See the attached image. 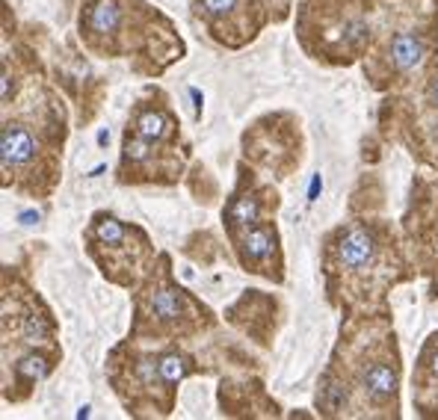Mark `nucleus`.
Wrapping results in <instances>:
<instances>
[{
  "instance_id": "1",
  "label": "nucleus",
  "mask_w": 438,
  "mask_h": 420,
  "mask_svg": "<svg viewBox=\"0 0 438 420\" xmlns=\"http://www.w3.org/2000/svg\"><path fill=\"white\" fill-rule=\"evenodd\" d=\"M86 240H89V252H95V249L107 252V255H95V261H98V267H101V272L110 275L113 281L122 279L119 270L130 272L137 281V275L142 272V261L151 255L146 234L134 225L128 228L122 219H116L113 213H98L92 219L89 231H86Z\"/></svg>"
},
{
  "instance_id": "2",
  "label": "nucleus",
  "mask_w": 438,
  "mask_h": 420,
  "mask_svg": "<svg viewBox=\"0 0 438 420\" xmlns=\"http://www.w3.org/2000/svg\"><path fill=\"white\" fill-rule=\"evenodd\" d=\"M137 317H139V323L142 320H151L157 335H175V331L187 335V331H193L195 320L211 317V314L199 302H193V296L187 290L175 287L169 272H163L160 279H155L142 290Z\"/></svg>"
},
{
  "instance_id": "3",
  "label": "nucleus",
  "mask_w": 438,
  "mask_h": 420,
  "mask_svg": "<svg viewBox=\"0 0 438 420\" xmlns=\"http://www.w3.org/2000/svg\"><path fill=\"white\" fill-rule=\"evenodd\" d=\"M237 240V252H240V261L243 267L252 272H264L270 279H281L279 270V231L272 222H258L246 231L234 234Z\"/></svg>"
},
{
  "instance_id": "4",
  "label": "nucleus",
  "mask_w": 438,
  "mask_h": 420,
  "mask_svg": "<svg viewBox=\"0 0 438 420\" xmlns=\"http://www.w3.org/2000/svg\"><path fill=\"white\" fill-rule=\"evenodd\" d=\"M376 258H379V240L370 228H361V225H349L344 231H338V240H335V261L344 272H367L376 267Z\"/></svg>"
},
{
  "instance_id": "5",
  "label": "nucleus",
  "mask_w": 438,
  "mask_h": 420,
  "mask_svg": "<svg viewBox=\"0 0 438 420\" xmlns=\"http://www.w3.org/2000/svg\"><path fill=\"white\" fill-rule=\"evenodd\" d=\"M195 12L204 18V24L213 30L219 42L234 45L231 33H243L246 39L255 36L243 27V21L249 18V0H195Z\"/></svg>"
},
{
  "instance_id": "6",
  "label": "nucleus",
  "mask_w": 438,
  "mask_h": 420,
  "mask_svg": "<svg viewBox=\"0 0 438 420\" xmlns=\"http://www.w3.org/2000/svg\"><path fill=\"white\" fill-rule=\"evenodd\" d=\"M358 388L367 396L370 405H388L397 400L400 388V373H397V358H370L358 367Z\"/></svg>"
},
{
  "instance_id": "7",
  "label": "nucleus",
  "mask_w": 438,
  "mask_h": 420,
  "mask_svg": "<svg viewBox=\"0 0 438 420\" xmlns=\"http://www.w3.org/2000/svg\"><path fill=\"white\" fill-rule=\"evenodd\" d=\"M0 151H3V172L12 175L36 163L39 157V139L24 121H3L0 134Z\"/></svg>"
},
{
  "instance_id": "8",
  "label": "nucleus",
  "mask_w": 438,
  "mask_h": 420,
  "mask_svg": "<svg viewBox=\"0 0 438 420\" xmlns=\"http://www.w3.org/2000/svg\"><path fill=\"white\" fill-rule=\"evenodd\" d=\"M426 60V42L421 33L414 30H400L397 36L388 42V65L394 74H409Z\"/></svg>"
},
{
  "instance_id": "9",
  "label": "nucleus",
  "mask_w": 438,
  "mask_h": 420,
  "mask_svg": "<svg viewBox=\"0 0 438 420\" xmlns=\"http://www.w3.org/2000/svg\"><path fill=\"white\" fill-rule=\"evenodd\" d=\"M264 204H261V198L255 193H243L237 190L231 195V202H228V207L222 210V219L228 222V228H231V237L240 234V231H246L252 225L264 222Z\"/></svg>"
},
{
  "instance_id": "10",
  "label": "nucleus",
  "mask_w": 438,
  "mask_h": 420,
  "mask_svg": "<svg viewBox=\"0 0 438 420\" xmlns=\"http://www.w3.org/2000/svg\"><path fill=\"white\" fill-rule=\"evenodd\" d=\"M130 130L151 142H166L175 134V119L163 107H137L134 119H130Z\"/></svg>"
},
{
  "instance_id": "11",
  "label": "nucleus",
  "mask_w": 438,
  "mask_h": 420,
  "mask_svg": "<svg viewBox=\"0 0 438 420\" xmlns=\"http://www.w3.org/2000/svg\"><path fill=\"white\" fill-rule=\"evenodd\" d=\"M421 364H423V370L430 373L432 379H438V335L430 338V344H426L423 356H421Z\"/></svg>"
},
{
  "instance_id": "12",
  "label": "nucleus",
  "mask_w": 438,
  "mask_h": 420,
  "mask_svg": "<svg viewBox=\"0 0 438 420\" xmlns=\"http://www.w3.org/2000/svg\"><path fill=\"white\" fill-rule=\"evenodd\" d=\"M426 98H430V104H435V107H438V74L430 80V86H426Z\"/></svg>"
}]
</instances>
